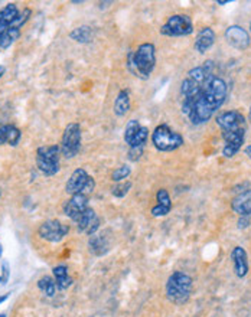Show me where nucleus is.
Wrapping results in <instances>:
<instances>
[{
	"label": "nucleus",
	"instance_id": "38",
	"mask_svg": "<svg viewBox=\"0 0 251 317\" xmlns=\"http://www.w3.org/2000/svg\"><path fill=\"white\" fill-rule=\"evenodd\" d=\"M9 299V294H3V296H0V304L5 301V300H8Z\"/></svg>",
	"mask_w": 251,
	"mask_h": 317
},
{
	"label": "nucleus",
	"instance_id": "28",
	"mask_svg": "<svg viewBox=\"0 0 251 317\" xmlns=\"http://www.w3.org/2000/svg\"><path fill=\"white\" fill-rule=\"evenodd\" d=\"M148 139H149V129L145 127V126H141L139 133H137V136H136V139H134V141H133V144H131L130 147H145V144H146Z\"/></svg>",
	"mask_w": 251,
	"mask_h": 317
},
{
	"label": "nucleus",
	"instance_id": "33",
	"mask_svg": "<svg viewBox=\"0 0 251 317\" xmlns=\"http://www.w3.org/2000/svg\"><path fill=\"white\" fill-rule=\"evenodd\" d=\"M145 147H129V158L131 162H137L143 156Z\"/></svg>",
	"mask_w": 251,
	"mask_h": 317
},
{
	"label": "nucleus",
	"instance_id": "32",
	"mask_svg": "<svg viewBox=\"0 0 251 317\" xmlns=\"http://www.w3.org/2000/svg\"><path fill=\"white\" fill-rule=\"evenodd\" d=\"M170 212V209L169 208H165V206H160V205H156L152 208V215L155 216V218H160V216H166L167 214Z\"/></svg>",
	"mask_w": 251,
	"mask_h": 317
},
{
	"label": "nucleus",
	"instance_id": "6",
	"mask_svg": "<svg viewBox=\"0 0 251 317\" xmlns=\"http://www.w3.org/2000/svg\"><path fill=\"white\" fill-rule=\"evenodd\" d=\"M160 35L169 37H181L188 36L194 32V22L189 15L177 13L172 15L170 18L160 26Z\"/></svg>",
	"mask_w": 251,
	"mask_h": 317
},
{
	"label": "nucleus",
	"instance_id": "36",
	"mask_svg": "<svg viewBox=\"0 0 251 317\" xmlns=\"http://www.w3.org/2000/svg\"><path fill=\"white\" fill-rule=\"evenodd\" d=\"M244 153H245V156L251 160V144H248V146L244 149Z\"/></svg>",
	"mask_w": 251,
	"mask_h": 317
},
{
	"label": "nucleus",
	"instance_id": "11",
	"mask_svg": "<svg viewBox=\"0 0 251 317\" xmlns=\"http://www.w3.org/2000/svg\"><path fill=\"white\" fill-rule=\"evenodd\" d=\"M225 39L228 45H231L238 51H245L250 47V35L245 29L240 25H231L225 29Z\"/></svg>",
	"mask_w": 251,
	"mask_h": 317
},
{
	"label": "nucleus",
	"instance_id": "12",
	"mask_svg": "<svg viewBox=\"0 0 251 317\" xmlns=\"http://www.w3.org/2000/svg\"><path fill=\"white\" fill-rule=\"evenodd\" d=\"M87 208H90L88 206V196L78 193V195L71 196L64 204V214L69 219H73L74 222H77L78 218L83 215V212Z\"/></svg>",
	"mask_w": 251,
	"mask_h": 317
},
{
	"label": "nucleus",
	"instance_id": "9",
	"mask_svg": "<svg viewBox=\"0 0 251 317\" xmlns=\"http://www.w3.org/2000/svg\"><path fill=\"white\" fill-rule=\"evenodd\" d=\"M217 126L221 131H235V130H247V122L244 114L237 110L220 112L215 117Z\"/></svg>",
	"mask_w": 251,
	"mask_h": 317
},
{
	"label": "nucleus",
	"instance_id": "14",
	"mask_svg": "<svg viewBox=\"0 0 251 317\" xmlns=\"http://www.w3.org/2000/svg\"><path fill=\"white\" fill-rule=\"evenodd\" d=\"M90 175L87 173V170L83 168L75 169L73 175L69 176L68 182L65 185V192L68 195H78V193H84V189L87 186L88 180H90Z\"/></svg>",
	"mask_w": 251,
	"mask_h": 317
},
{
	"label": "nucleus",
	"instance_id": "35",
	"mask_svg": "<svg viewBox=\"0 0 251 317\" xmlns=\"http://www.w3.org/2000/svg\"><path fill=\"white\" fill-rule=\"evenodd\" d=\"M250 224V216H240L238 219V228H247Z\"/></svg>",
	"mask_w": 251,
	"mask_h": 317
},
{
	"label": "nucleus",
	"instance_id": "20",
	"mask_svg": "<svg viewBox=\"0 0 251 317\" xmlns=\"http://www.w3.org/2000/svg\"><path fill=\"white\" fill-rule=\"evenodd\" d=\"M52 272H54V280H55L56 289L66 290L68 287L73 286L74 280L69 277L66 265H56L55 268L52 270Z\"/></svg>",
	"mask_w": 251,
	"mask_h": 317
},
{
	"label": "nucleus",
	"instance_id": "23",
	"mask_svg": "<svg viewBox=\"0 0 251 317\" xmlns=\"http://www.w3.org/2000/svg\"><path fill=\"white\" fill-rule=\"evenodd\" d=\"M20 33H22V29L9 26V29L5 32V35L0 39V49H8V48L12 47L19 39Z\"/></svg>",
	"mask_w": 251,
	"mask_h": 317
},
{
	"label": "nucleus",
	"instance_id": "41",
	"mask_svg": "<svg viewBox=\"0 0 251 317\" xmlns=\"http://www.w3.org/2000/svg\"><path fill=\"white\" fill-rule=\"evenodd\" d=\"M0 317H6V314H5V313H3V314H0Z\"/></svg>",
	"mask_w": 251,
	"mask_h": 317
},
{
	"label": "nucleus",
	"instance_id": "17",
	"mask_svg": "<svg viewBox=\"0 0 251 317\" xmlns=\"http://www.w3.org/2000/svg\"><path fill=\"white\" fill-rule=\"evenodd\" d=\"M231 209L238 216H251V189L242 190L234 197Z\"/></svg>",
	"mask_w": 251,
	"mask_h": 317
},
{
	"label": "nucleus",
	"instance_id": "19",
	"mask_svg": "<svg viewBox=\"0 0 251 317\" xmlns=\"http://www.w3.org/2000/svg\"><path fill=\"white\" fill-rule=\"evenodd\" d=\"M114 114L119 117H124L126 114H129L131 108L130 94L127 90H121L120 93L117 94L116 100H114Z\"/></svg>",
	"mask_w": 251,
	"mask_h": 317
},
{
	"label": "nucleus",
	"instance_id": "37",
	"mask_svg": "<svg viewBox=\"0 0 251 317\" xmlns=\"http://www.w3.org/2000/svg\"><path fill=\"white\" fill-rule=\"evenodd\" d=\"M5 72H6V66L0 65V80H2V76L5 75Z\"/></svg>",
	"mask_w": 251,
	"mask_h": 317
},
{
	"label": "nucleus",
	"instance_id": "3",
	"mask_svg": "<svg viewBox=\"0 0 251 317\" xmlns=\"http://www.w3.org/2000/svg\"><path fill=\"white\" fill-rule=\"evenodd\" d=\"M194 280L186 272L175 271L169 275L166 283V296L175 304H185L191 297Z\"/></svg>",
	"mask_w": 251,
	"mask_h": 317
},
{
	"label": "nucleus",
	"instance_id": "15",
	"mask_svg": "<svg viewBox=\"0 0 251 317\" xmlns=\"http://www.w3.org/2000/svg\"><path fill=\"white\" fill-rule=\"evenodd\" d=\"M231 260L234 264V271L238 279H244L248 274V255L242 247H235L231 251Z\"/></svg>",
	"mask_w": 251,
	"mask_h": 317
},
{
	"label": "nucleus",
	"instance_id": "25",
	"mask_svg": "<svg viewBox=\"0 0 251 317\" xmlns=\"http://www.w3.org/2000/svg\"><path fill=\"white\" fill-rule=\"evenodd\" d=\"M140 127L141 126H140V123L137 120H130V122L126 124V129H124V141H126V144L129 147L133 144V141H134L137 133H139Z\"/></svg>",
	"mask_w": 251,
	"mask_h": 317
},
{
	"label": "nucleus",
	"instance_id": "2",
	"mask_svg": "<svg viewBox=\"0 0 251 317\" xmlns=\"http://www.w3.org/2000/svg\"><path fill=\"white\" fill-rule=\"evenodd\" d=\"M126 65L131 74L140 80H149L156 66V48L152 42L141 44L136 51L129 52Z\"/></svg>",
	"mask_w": 251,
	"mask_h": 317
},
{
	"label": "nucleus",
	"instance_id": "34",
	"mask_svg": "<svg viewBox=\"0 0 251 317\" xmlns=\"http://www.w3.org/2000/svg\"><path fill=\"white\" fill-rule=\"evenodd\" d=\"M10 270H9V264L6 261H3L2 264V284H6L9 281Z\"/></svg>",
	"mask_w": 251,
	"mask_h": 317
},
{
	"label": "nucleus",
	"instance_id": "1",
	"mask_svg": "<svg viewBox=\"0 0 251 317\" xmlns=\"http://www.w3.org/2000/svg\"><path fill=\"white\" fill-rule=\"evenodd\" d=\"M228 87L221 76L211 74L202 84L201 93L196 97L189 112V120L195 126L208 123L225 103Z\"/></svg>",
	"mask_w": 251,
	"mask_h": 317
},
{
	"label": "nucleus",
	"instance_id": "43",
	"mask_svg": "<svg viewBox=\"0 0 251 317\" xmlns=\"http://www.w3.org/2000/svg\"><path fill=\"white\" fill-rule=\"evenodd\" d=\"M250 32H251V22H250Z\"/></svg>",
	"mask_w": 251,
	"mask_h": 317
},
{
	"label": "nucleus",
	"instance_id": "27",
	"mask_svg": "<svg viewBox=\"0 0 251 317\" xmlns=\"http://www.w3.org/2000/svg\"><path fill=\"white\" fill-rule=\"evenodd\" d=\"M130 189L131 182L124 180V182H120V183H116V185L112 187V195L116 196V197H124V196L129 193Z\"/></svg>",
	"mask_w": 251,
	"mask_h": 317
},
{
	"label": "nucleus",
	"instance_id": "21",
	"mask_svg": "<svg viewBox=\"0 0 251 317\" xmlns=\"http://www.w3.org/2000/svg\"><path fill=\"white\" fill-rule=\"evenodd\" d=\"M109 243L107 240L102 236V235H91L90 240H88V248H90V252H93L94 255H104L105 252L109 251Z\"/></svg>",
	"mask_w": 251,
	"mask_h": 317
},
{
	"label": "nucleus",
	"instance_id": "39",
	"mask_svg": "<svg viewBox=\"0 0 251 317\" xmlns=\"http://www.w3.org/2000/svg\"><path fill=\"white\" fill-rule=\"evenodd\" d=\"M217 3H218V5H221V6H223V5H228V3H230V2H228V0H224V2H217Z\"/></svg>",
	"mask_w": 251,
	"mask_h": 317
},
{
	"label": "nucleus",
	"instance_id": "29",
	"mask_svg": "<svg viewBox=\"0 0 251 317\" xmlns=\"http://www.w3.org/2000/svg\"><path fill=\"white\" fill-rule=\"evenodd\" d=\"M156 202H158V205L165 206V208L172 209L170 196H169V192H167L166 189H159L158 193H156Z\"/></svg>",
	"mask_w": 251,
	"mask_h": 317
},
{
	"label": "nucleus",
	"instance_id": "22",
	"mask_svg": "<svg viewBox=\"0 0 251 317\" xmlns=\"http://www.w3.org/2000/svg\"><path fill=\"white\" fill-rule=\"evenodd\" d=\"M69 37L78 44H88L93 39V29L90 26H80L69 32Z\"/></svg>",
	"mask_w": 251,
	"mask_h": 317
},
{
	"label": "nucleus",
	"instance_id": "8",
	"mask_svg": "<svg viewBox=\"0 0 251 317\" xmlns=\"http://www.w3.org/2000/svg\"><path fill=\"white\" fill-rule=\"evenodd\" d=\"M69 232V225L62 224L56 219H49L39 226L38 235L49 243H59L65 238Z\"/></svg>",
	"mask_w": 251,
	"mask_h": 317
},
{
	"label": "nucleus",
	"instance_id": "10",
	"mask_svg": "<svg viewBox=\"0 0 251 317\" xmlns=\"http://www.w3.org/2000/svg\"><path fill=\"white\" fill-rule=\"evenodd\" d=\"M245 131L247 130H235V131H221V136L224 139L223 156L227 158L234 157L244 144L245 139Z\"/></svg>",
	"mask_w": 251,
	"mask_h": 317
},
{
	"label": "nucleus",
	"instance_id": "16",
	"mask_svg": "<svg viewBox=\"0 0 251 317\" xmlns=\"http://www.w3.org/2000/svg\"><path fill=\"white\" fill-rule=\"evenodd\" d=\"M215 44V32L212 28L206 26L202 28L195 37V42H194V49H195L198 54H206L211 48L214 47Z\"/></svg>",
	"mask_w": 251,
	"mask_h": 317
},
{
	"label": "nucleus",
	"instance_id": "4",
	"mask_svg": "<svg viewBox=\"0 0 251 317\" xmlns=\"http://www.w3.org/2000/svg\"><path fill=\"white\" fill-rule=\"evenodd\" d=\"M152 143L159 151H175L185 144V139L181 133L172 130L167 124H159L152 133Z\"/></svg>",
	"mask_w": 251,
	"mask_h": 317
},
{
	"label": "nucleus",
	"instance_id": "31",
	"mask_svg": "<svg viewBox=\"0 0 251 317\" xmlns=\"http://www.w3.org/2000/svg\"><path fill=\"white\" fill-rule=\"evenodd\" d=\"M10 126H12V124H6V126H2V127H0V146L8 144V141H9Z\"/></svg>",
	"mask_w": 251,
	"mask_h": 317
},
{
	"label": "nucleus",
	"instance_id": "30",
	"mask_svg": "<svg viewBox=\"0 0 251 317\" xmlns=\"http://www.w3.org/2000/svg\"><path fill=\"white\" fill-rule=\"evenodd\" d=\"M22 139V131L19 130L16 126H10V133H9V141H8V146L12 147H16L19 144V141Z\"/></svg>",
	"mask_w": 251,
	"mask_h": 317
},
{
	"label": "nucleus",
	"instance_id": "18",
	"mask_svg": "<svg viewBox=\"0 0 251 317\" xmlns=\"http://www.w3.org/2000/svg\"><path fill=\"white\" fill-rule=\"evenodd\" d=\"M20 10L18 9L16 3H9L3 9L0 10V39L5 35V32L9 29V26L18 18Z\"/></svg>",
	"mask_w": 251,
	"mask_h": 317
},
{
	"label": "nucleus",
	"instance_id": "42",
	"mask_svg": "<svg viewBox=\"0 0 251 317\" xmlns=\"http://www.w3.org/2000/svg\"><path fill=\"white\" fill-rule=\"evenodd\" d=\"M250 120H251V107H250Z\"/></svg>",
	"mask_w": 251,
	"mask_h": 317
},
{
	"label": "nucleus",
	"instance_id": "26",
	"mask_svg": "<svg viewBox=\"0 0 251 317\" xmlns=\"http://www.w3.org/2000/svg\"><path fill=\"white\" fill-rule=\"evenodd\" d=\"M131 175V168L129 165H121L120 168H117L112 173V180L116 182V183H120V182H124L126 179H129V176Z\"/></svg>",
	"mask_w": 251,
	"mask_h": 317
},
{
	"label": "nucleus",
	"instance_id": "13",
	"mask_svg": "<svg viewBox=\"0 0 251 317\" xmlns=\"http://www.w3.org/2000/svg\"><path fill=\"white\" fill-rule=\"evenodd\" d=\"M98 228H100V218L97 216L93 208H87L77 221L78 232H85L91 236V235H95Z\"/></svg>",
	"mask_w": 251,
	"mask_h": 317
},
{
	"label": "nucleus",
	"instance_id": "5",
	"mask_svg": "<svg viewBox=\"0 0 251 317\" xmlns=\"http://www.w3.org/2000/svg\"><path fill=\"white\" fill-rule=\"evenodd\" d=\"M61 149L58 144L52 146H41L37 150V168L45 176H54L59 172V158Z\"/></svg>",
	"mask_w": 251,
	"mask_h": 317
},
{
	"label": "nucleus",
	"instance_id": "24",
	"mask_svg": "<svg viewBox=\"0 0 251 317\" xmlns=\"http://www.w3.org/2000/svg\"><path fill=\"white\" fill-rule=\"evenodd\" d=\"M38 289L41 290L48 297H52L56 291L55 280L52 277H49V275H44L42 279L38 280Z\"/></svg>",
	"mask_w": 251,
	"mask_h": 317
},
{
	"label": "nucleus",
	"instance_id": "7",
	"mask_svg": "<svg viewBox=\"0 0 251 317\" xmlns=\"http://www.w3.org/2000/svg\"><path fill=\"white\" fill-rule=\"evenodd\" d=\"M81 140H83L81 126L78 123H69L61 137V144H59L61 154L65 158H74L81 149Z\"/></svg>",
	"mask_w": 251,
	"mask_h": 317
},
{
	"label": "nucleus",
	"instance_id": "44",
	"mask_svg": "<svg viewBox=\"0 0 251 317\" xmlns=\"http://www.w3.org/2000/svg\"><path fill=\"white\" fill-rule=\"evenodd\" d=\"M0 281H2V275H0Z\"/></svg>",
	"mask_w": 251,
	"mask_h": 317
},
{
	"label": "nucleus",
	"instance_id": "45",
	"mask_svg": "<svg viewBox=\"0 0 251 317\" xmlns=\"http://www.w3.org/2000/svg\"><path fill=\"white\" fill-rule=\"evenodd\" d=\"M0 196H2V190H0Z\"/></svg>",
	"mask_w": 251,
	"mask_h": 317
},
{
	"label": "nucleus",
	"instance_id": "40",
	"mask_svg": "<svg viewBox=\"0 0 251 317\" xmlns=\"http://www.w3.org/2000/svg\"><path fill=\"white\" fill-rule=\"evenodd\" d=\"M2 252H3V248H2V244H0V257H2Z\"/></svg>",
	"mask_w": 251,
	"mask_h": 317
}]
</instances>
